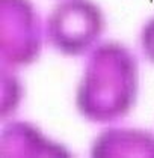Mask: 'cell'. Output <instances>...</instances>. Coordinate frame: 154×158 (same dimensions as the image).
<instances>
[{"label": "cell", "instance_id": "7", "mask_svg": "<svg viewBox=\"0 0 154 158\" xmlns=\"http://www.w3.org/2000/svg\"><path fill=\"white\" fill-rule=\"evenodd\" d=\"M141 44L145 57H148V60L154 63V18L143 26L141 33Z\"/></svg>", "mask_w": 154, "mask_h": 158}, {"label": "cell", "instance_id": "2", "mask_svg": "<svg viewBox=\"0 0 154 158\" xmlns=\"http://www.w3.org/2000/svg\"><path fill=\"white\" fill-rule=\"evenodd\" d=\"M101 9L91 0H62L47 17V42L67 56H82L104 32Z\"/></svg>", "mask_w": 154, "mask_h": 158}, {"label": "cell", "instance_id": "6", "mask_svg": "<svg viewBox=\"0 0 154 158\" xmlns=\"http://www.w3.org/2000/svg\"><path fill=\"white\" fill-rule=\"evenodd\" d=\"M23 95V87L18 78L6 69L2 68V118H8L18 107Z\"/></svg>", "mask_w": 154, "mask_h": 158}, {"label": "cell", "instance_id": "5", "mask_svg": "<svg viewBox=\"0 0 154 158\" xmlns=\"http://www.w3.org/2000/svg\"><path fill=\"white\" fill-rule=\"evenodd\" d=\"M91 155L107 157H154V135L134 128H107L95 137Z\"/></svg>", "mask_w": 154, "mask_h": 158}, {"label": "cell", "instance_id": "3", "mask_svg": "<svg viewBox=\"0 0 154 158\" xmlns=\"http://www.w3.org/2000/svg\"><path fill=\"white\" fill-rule=\"evenodd\" d=\"M41 48V21L30 0H0V54L5 66L30 65Z\"/></svg>", "mask_w": 154, "mask_h": 158}, {"label": "cell", "instance_id": "4", "mask_svg": "<svg viewBox=\"0 0 154 158\" xmlns=\"http://www.w3.org/2000/svg\"><path fill=\"white\" fill-rule=\"evenodd\" d=\"M0 154L2 157H71L70 151L27 122H11L3 128Z\"/></svg>", "mask_w": 154, "mask_h": 158}, {"label": "cell", "instance_id": "1", "mask_svg": "<svg viewBox=\"0 0 154 158\" xmlns=\"http://www.w3.org/2000/svg\"><path fill=\"white\" fill-rule=\"evenodd\" d=\"M138 89L136 57L119 42H104L88 57L76 92V107L89 122H113L131 110Z\"/></svg>", "mask_w": 154, "mask_h": 158}]
</instances>
